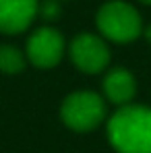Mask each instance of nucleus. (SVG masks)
I'll use <instances>...</instances> for the list:
<instances>
[{"mask_svg": "<svg viewBox=\"0 0 151 153\" xmlns=\"http://www.w3.org/2000/svg\"><path fill=\"white\" fill-rule=\"evenodd\" d=\"M68 54L73 64L81 73H87V75H97L106 71V66L110 64V50L106 42L95 33L75 35V39L71 42Z\"/></svg>", "mask_w": 151, "mask_h": 153, "instance_id": "obj_4", "label": "nucleus"}, {"mask_svg": "<svg viewBox=\"0 0 151 153\" xmlns=\"http://www.w3.org/2000/svg\"><path fill=\"white\" fill-rule=\"evenodd\" d=\"M39 0H0V31L21 33L37 17Z\"/></svg>", "mask_w": 151, "mask_h": 153, "instance_id": "obj_6", "label": "nucleus"}, {"mask_svg": "<svg viewBox=\"0 0 151 153\" xmlns=\"http://www.w3.org/2000/svg\"><path fill=\"white\" fill-rule=\"evenodd\" d=\"M37 15H39L42 19H46V21L58 19V17H60V4H58V0H44V2H39Z\"/></svg>", "mask_w": 151, "mask_h": 153, "instance_id": "obj_9", "label": "nucleus"}, {"mask_svg": "<svg viewBox=\"0 0 151 153\" xmlns=\"http://www.w3.org/2000/svg\"><path fill=\"white\" fill-rule=\"evenodd\" d=\"M25 68V56L15 46H0V71L6 75L21 73Z\"/></svg>", "mask_w": 151, "mask_h": 153, "instance_id": "obj_8", "label": "nucleus"}, {"mask_svg": "<svg viewBox=\"0 0 151 153\" xmlns=\"http://www.w3.org/2000/svg\"><path fill=\"white\" fill-rule=\"evenodd\" d=\"M95 25L103 37L116 44H128L143 33L139 10L124 0H110L101 4L95 15Z\"/></svg>", "mask_w": 151, "mask_h": 153, "instance_id": "obj_2", "label": "nucleus"}, {"mask_svg": "<svg viewBox=\"0 0 151 153\" xmlns=\"http://www.w3.org/2000/svg\"><path fill=\"white\" fill-rule=\"evenodd\" d=\"M143 33H145V37H147V42H151V25H147L143 29Z\"/></svg>", "mask_w": 151, "mask_h": 153, "instance_id": "obj_10", "label": "nucleus"}, {"mask_svg": "<svg viewBox=\"0 0 151 153\" xmlns=\"http://www.w3.org/2000/svg\"><path fill=\"white\" fill-rule=\"evenodd\" d=\"M25 56L37 68H52L64 56V37L54 27H39L27 39Z\"/></svg>", "mask_w": 151, "mask_h": 153, "instance_id": "obj_5", "label": "nucleus"}, {"mask_svg": "<svg viewBox=\"0 0 151 153\" xmlns=\"http://www.w3.org/2000/svg\"><path fill=\"white\" fill-rule=\"evenodd\" d=\"M103 116H106V103L93 91H75L62 102L60 108L62 122L79 132H87L100 126Z\"/></svg>", "mask_w": 151, "mask_h": 153, "instance_id": "obj_3", "label": "nucleus"}, {"mask_svg": "<svg viewBox=\"0 0 151 153\" xmlns=\"http://www.w3.org/2000/svg\"><path fill=\"white\" fill-rule=\"evenodd\" d=\"M108 139L118 153H151V108H118L108 120Z\"/></svg>", "mask_w": 151, "mask_h": 153, "instance_id": "obj_1", "label": "nucleus"}, {"mask_svg": "<svg viewBox=\"0 0 151 153\" xmlns=\"http://www.w3.org/2000/svg\"><path fill=\"white\" fill-rule=\"evenodd\" d=\"M135 93H137V81L126 68L116 66L106 75V79H103V95H106L108 102L122 108V105L130 103Z\"/></svg>", "mask_w": 151, "mask_h": 153, "instance_id": "obj_7", "label": "nucleus"}, {"mask_svg": "<svg viewBox=\"0 0 151 153\" xmlns=\"http://www.w3.org/2000/svg\"><path fill=\"white\" fill-rule=\"evenodd\" d=\"M141 2H145V4H151V0H141Z\"/></svg>", "mask_w": 151, "mask_h": 153, "instance_id": "obj_11", "label": "nucleus"}]
</instances>
